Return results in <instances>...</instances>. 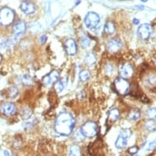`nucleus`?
I'll return each mask as SVG.
<instances>
[{"label":"nucleus","mask_w":156,"mask_h":156,"mask_svg":"<svg viewBox=\"0 0 156 156\" xmlns=\"http://www.w3.org/2000/svg\"><path fill=\"white\" fill-rule=\"evenodd\" d=\"M75 120L73 115L68 112L61 113L55 122V130L63 136H69L74 130Z\"/></svg>","instance_id":"obj_1"},{"label":"nucleus","mask_w":156,"mask_h":156,"mask_svg":"<svg viewBox=\"0 0 156 156\" xmlns=\"http://www.w3.org/2000/svg\"><path fill=\"white\" fill-rule=\"evenodd\" d=\"M15 20V12L10 8L4 7L0 9V26H8Z\"/></svg>","instance_id":"obj_2"},{"label":"nucleus","mask_w":156,"mask_h":156,"mask_svg":"<svg viewBox=\"0 0 156 156\" xmlns=\"http://www.w3.org/2000/svg\"><path fill=\"white\" fill-rule=\"evenodd\" d=\"M98 133V127L97 123L92 121L85 123L81 128V133L86 137H93Z\"/></svg>","instance_id":"obj_3"},{"label":"nucleus","mask_w":156,"mask_h":156,"mask_svg":"<svg viewBox=\"0 0 156 156\" xmlns=\"http://www.w3.org/2000/svg\"><path fill=\"white\" fill-rule=\"evenodd\" d=\"M115 88L116 92H119L121 95L128 94L130 91V84L129 83L123 78H118L116 79L114 83Z\"/></svg>","instance_id":"obj_4"},{"label":"nucleus","mask_w":156,"mask_h":156,"mask_svg":"<svg viewBox=\"0 0 156 156\" xmlns=\"http://www.w3.org/2000/svg\"><path fill=\"white\" fill-rule=\"evenodd\" d=\"M84 23L87 29L92 30V29L96 28L99 25V23H100V17H99V16L97 15V13L93 12H90L85 16Z\"/></svg>","instance_id":"obj_5"},{"label":"nucleus","mask_w":156,"mask_h":156,"mask_svg":"<svg viewBox=\"0 0 156 156\" xmlns=\"http://www.w3.org/2000/svg\"><path fill=\"white\" fill-rule=\"evenodd\" d=\"M17 111V108L15 104L12 102L3 103V105L0 106V112L6 116H12L14 115Z\"/></svg>","instance_id":"obj_6"},{"label":"nucleus","mask_w":156,"mask_h":156,"mask_svg":"<svg viewBox=\"0 0 156 156\" xmlns=\"http://www.w3.org/2000/svg\"><path fill=\"white\" fill-rule=\"evenodd\" d=\"M152 32V27L149 24H143L139 26L137 30V34L138 36L142 39V40H147Z\"/></svg>","instance_id":"obj_7"},{"label":"nucleus","mask_w":156,"mask_h":156,"mask_svg":"<svg viewBox=\"0 0 156 156\" xmlns=\"http://www.w3.org/2000/svg\"><path fill=\"white\" fill-rule=\"evenodd\" d=\"M122 48V44L119 39L116 38H111L107 44V50L110 53L118 52Z\"/></svg>","instance_id":"obj_8"},{"label":"nucleus","mask_w":156,"mask_h":156,"mask_svg":"<svg viewBox=\"0 0 156 156\" xmlns=\"http://www.w3.org/2000/svg\"><path fill=\"white\" fill-rule=\"evenodd\" d=\"M26 30V23L24 21H18L13 26V34L15 38H19Z\"/></svg>","instance_id":"obj_9"},{"label":"nucleus","mask_w":156,"mask_h":156,"mask_svg":"<svg viewBox=\"0 0 156 156\" xmlns=\"http://www.w3.org/2000/svg\"><path fill=\"white\" fill-rule=\"evenodd\" d=\"M119 73H120L121 77L126 80V79H128V78L133 76V73H134V69H133V66L131 64L125 63L123 66H121Z\"/></svg>","instance_id":"obj_10"},{"label":"nucleus","mask_w":156,"mask_h":156,"mask_svg":"<svg viewBox=\"0 0 156 156\" xmlns=\"http://www.w3.org/2000/svg\"><path fill=\"white\" fill-rule=\"evenodd\" d=\"M65 48L68 55L74 56L77 53V50H78L76 42L73 38H68L65 43Z\"/></svg>","instance_id":"obj_11"},{"label":"nucleus","mask_w":156,"mask_h":156,"mask_svg":"<svg viewBox=\"0 0 156 156\" xmlns=\"http://www.w3.org/2000/svg\"><path fill=\"white\" fill-rule=\"evenodd\" d=\"M59 77L60 74L58 72L56 71V70H52L48 75L44 77V80H43V82H44V84L50 85L51 83L57 82L59 80Z\"/></svg>","instance_id":"obj_12"},{"label":"nucleus","mask_w":156,"mask_h":156,"mask_svg":"<svg viewBox=\"0 0 156 156\" xmlns=\"http://www.w3.org/2000/svg\"><path fill=\"white\" fill-rule=\"evenodd\" d=\"M20 8H21V10L25 14H26V15L33 14V13H34V12H35L36 10L34 4L33 3L30 2V1H23V2L21 3Z\"/></svg>","instance_id":"obj_13"},{"label":"nucleus","mask_w":156,"mask_h":156,"mask_svg":"<svg viewBox=\"0 0 156 156\" xmlns=\"http://www.w3.org/2000/svg\"><path fill=\"white\" fill-rule=\"evenodd\" d=\"M145 85L150 88L156 87V74H150L148 76H146L145 80Z\"/></svg>","instance_id":"obj_14"},{"label":"nucleus","mask_w":156,"mask_h":156,"mask_svg":"<svg viewBox=\"0 0 156 156\" xmlns=\"http://www.w3.org/2000/svg\"><path fill=\"white\" fill-rule=\"evenodd\" d=\"M119 115H120V113L118 109L116 108L112 109L109 111V114H108V121H110V123H114L116 120H118Z\"/></svg>","instance_id":"obj_15"},{"label":"nucleus","mask_w":156,"mask_h":156,"mask_svg":"<svg viewBox=\"0 0 156 156\" xmlns=\"http://www.w3.org/2000/svg\"><path fill=\"white\" fill-rule=\"evenodd\" d=\"M67 83V79L65 77L62 80H58L57 82L55 83V85H54V88L56 90V92H61L62 91H63L66 86Z\"/></svg>","instance_id":"obj_16"},{"label":"nucleus","mask_w":156,"mask_h":156,"mask_svg":"<svg viewBox=\"0 0 156 156\" xmlns=\"http://www.w3.org/2000/svg\"><path fill=\"white\" fill-rule=\"evenodd\" d=\"M84 63L88 66H92V65L96 62V56L92 52H87L84 56Z\"/></svg>","instance_id":"obj_17"},{"label":"nucleus","mask_w":156,"mask_h":156,"mask_svg":"<svg viewBox=\"0 0 156 156\" xmlns=\"http://www.w3.org/2000/svg\"><path fill=\"white\" fill-rule=\"evenodd\" d=\"M128 144V139L124 138L121 136H119L116 141H115V146L118 149H124Z\"/></svg>","instance_id":"obj_18"},{"label":"nucleus","mask_w":156,"mask_h":156,"mask_svg":"<svg viewBox=\"0 0 156 156\" xmlns=\"http://www.w3.org/2000/svg\"><path fill=\"white\" fill-rule=\"evenodd\" d=\"M104 32L107 34H112L115 32V26L112 21L106 22L104 27Z\"/></svg>","instance_id":"obj_19"},{"label":"nucleus","mask_w":156,"mask_h":156,"mask_svg":"<svg viewBox=\"0 0 156 156\" xmlns=\"http://www.w3.org/2000/svg\"><path fill=\"white\" fill-rule=\"evenodd\" d=\"M141 116V112L138 109H133L128 113V119L131 120H136Z\"/></svg>","instance_id":"obj_20"},{"label":"nucleus","mask_w":156,"mask_h":156,"mask_svg":"<svg viewBox=\"0 0 156 156\" xmlns=\"http://www.w3.org/2000/svg\"><path fill=\"white\" fill-rule=\"evenodd\" d=\"M69 156H81V151L80 146H72L69 151Z\"/></svg>","instance_id":"obj_21"},{"label":"nucleus","mask_w":156,"mask_h":156,"mask_svg":"<svg viewBox=\"0 0 156 156\" xmlns=\"http://www.w3.org/2000/svg\"><path fill=\"white\" fill-rule=\"evenodd\" d=\"M18 93H19V91H18L17 87H9L8 89V92H7L8 98H15L18 95Z\"/></svg>","instance_id":"obj_22"},{"label":"nucleus","mask_w":156,"mask_h":156,"mask_svg":"<svg viewBox=\"0 0 156 156\" xmlns=\"http://www.w3.org/2000/svg\"><path fill=\"white\" fill-rule=\"evenodd\" d=\"M21 117L25 119H28L31 117V115H32V110L30 109H29V108H23L21 111Z\"/></svg>","instance_id":"obj_23"},{"label":"nucleus","mask_w":156,"mask_h":156,"mask_svg":"<svg viewBox=\"0 0 156 156\" xmlns=\"http://www.w3.org/2000/svg\"><path fill=\"white\" fill-rule=\"evenodd\" d=\"M80 42L83 48H88L91 46V39L87 36H83L80 39Z\"/></svg>","instance_id":"obj_24"},{"label":"nucleus","mask_w":156,"mask_h":156,"mask_svg":"<svg viewBox=\"0 0 156 156\" xmlns=\"http://www.w3.org/2000/svg\"><path fill=\"white\" fill-rule=\"evenodd\" d=\"M145 126H146V129L151 131V132H154L156 130V123L154 122V120H153V119L147 121L146 124H145Z\"/></svg>","instance_id":"obj_25"},{"label":"nucleus","mask_w":156,"mask_h":156,"mask_svg":"<svg viewBox=\"0 0 156 156\" xmlns=\"http://www.w3.org/2000/svg\"><path fill=\"white\" fill-rule=\"evenodd\" d=\"M90 79V73L88 70H82L80 74V80L82 82H86Z\"/></svg>","instance_id":"obj_26"},{"label":"nucleus","mask_w":156,"mask_h":156,"mask_svg":"<svg viewBox=\"0 0 156 156\" xmlns=\"http://www.w3.org/2000/svg\"><path fill=\"white\" fill-rule=\"evenodd\" d=\"M12 45V42L6 39V38H0V48H8V47Z\"/></svg>","instance_id":"obj_27"},{"label":"nucleus","mask_w":156,"mask_h":156,"mask_svg":"<svg viewBox=\"0 0 156 156\" xmlns=\"http://www.w3.org/2000/svg\"><path fill=\"white\" fill-rule=\"evenodd\" d=\"M146 115H147V116H148L151 119L156 120V107L149 109V110H147V112H146Z\"/></svg>","instance_id":"obj_28"},{"label":"nucleus","mask_w":156,"mask_h":156,"mask_svg":"<svg viewBox=\"0 0 156 156\" xmlns=\"http://www.w3.org/2000/svg\"><path fill=\"white\" fill-rule=\"evenodd\" d=\"M21 83L25 85H32L33 83V80L31 79L30 77L27 75V74H25L21 78Z\"/></svg>","instance_id":"obj_29"},{"label":"nucleus","mask_w":156,"mask_h":156,"mask_svg":"<svg viewBox=\"0 0 156 156\" xmlns=\"http://www.w3.org/2000/svg\"><path fill=\"white\" fill-rule=\"evenodd\" d=\"M132 135V132H131L130 129H122L119 133V136H123L124 138L128 139Z\"/></svg>","instance_id":"obj_30"},{"label":"nucleus","mask_w":156,"mask_h":156,"mask_svg":"<svg viewBox=\"0 0 156 156\" xmlns=\"http://www.w3.org/2000/svg\"><path fill=\"white\" fill-rule=\"evenodd\" d=\"M138 151L139 148L137 146H132V147H130V148L128 149V152L130 154H136L138 152Z\"/></svg>","instance_id":"obj_31"},{"label":"nucleus","mask_w":156,"mask_h":156,"mask_svg":"<svg viewBox=\"0 0 156 156\" xmlns=\"http://www.w3.org/2000/svg\"><path fill=\"white\" fill-rule=\"evenodd\" d=\"M156 147V141H153V142H151V143H150V145H149V147H148V151H152L153 149H154Z\"/></svg>","instance_id":"obj_32"},{"label":"nucleus","mask_w":156,"mask_h":156,"mask_svg":"<svg viewBox=\"0 0 156 156\" xmlns=\"http://www.w3.org/2000/svg\"><path fill=\"white\" fill-rule=\"evenodd\" d=\"M47 41V36L46 35H43L41 36V38H40V43L41 44H45Z\"/></svg>","instance_id":"obj_33"},{"label":"nucleus","mask_w":156,"mask_h":156,"mask_svg":"<svg viewBox=\"0 0 156 156\" xmlns=\"http://www.w3.org/2000/svg\"><path fill=\"white\" fill-rule=\"evenodd\" d=\"M139 22H140V21H139V20H137L136 18H134V19H133V24H134V25H136V26H137L139 24Z\"/></svg>","instance_id":"obj_34"},{"label":"nucleus","mask_w":156,"mask_h":156,"mask_svg":"<svg viewBox=\"0 0 156 156\" xmlns=\"http://www.w3.org/2000/svg\"><path fill=\"white\" fill-rule=\"evenodd\" d=\"M3 153H4V155H5V156H14V155H12V154H10V153H9V152H8V151H3Z\"/></svg>","instance_id":"obj_35"},{"label":"nucleus","mask_w":156,"mask_h":156,"mask_svg":"<svg viewBox=\"0 0 156 156\" xmlns=\"http://www.w3.org/2000/svg\"><path fill=\"white\" fill-rule=\"evenodd\" d=\"M136 9H143L144 7L143 6H141V5H138V6H136L135 7Z\"/></svg>","instance_id":"obj_36"},{"label":"nucleus","mask_w":156,"mask_h":156,"mask_svg":"<svg viewBox=\"0 0 156 156\" xmlns=\"http://www.w3.org/2000/svg\"><path fill=\"white\" fill-rule=\"evenodd\" d=\"M141 2H144V3H146V2H147L148 0H141Z\"/></svg>","instance_id":"obj_37"},{"label":"nucleus","mask_w":156,"mask_h":156,"mask_svg":"<svg viewBox=\"0 0 156 156\" xmlns=\"http://www.w3.org/2000/svg\"><path fill=\"white\" fill-rule=\"evenodd\" d=\"M2 62V56H1V55H0V62Z\"/></svg>","instance_id":"obj_38"}]
</instances>
